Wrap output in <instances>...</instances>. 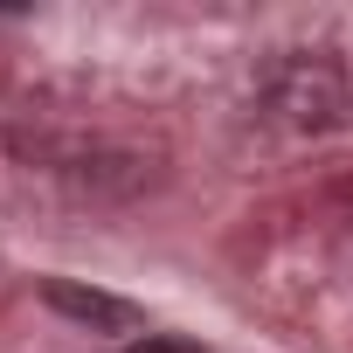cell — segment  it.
<instances>
[{
  "mask_svg": "<svg viewBox=\"0 0 353 353\" xmlns=\"http://www.w3.org/2000/svg\"><path fill=\"white\" fill-rule=\"evenodd\" d=\"M339 104H346L339 63H325V56H284V63L270 70V111H277L284 125L319 132V125L339 118Z\"/></svg>",
  "mask_w": 353,
  "mask_h": 353,
  "instance_id": "1",
  "label": "cell"
},
{
  "mask_svg": "<svg viewBox=\"0 0 353 353\" xmlns=\"http://www.w3.org/2000/svg\"><path fill=\"white\" fill-rule=\"evenodd\" d=\"M42 298L56 305V312H70V319H83V325H111V332H132L139 325V312L125 305V298H104V291H77V284H42Z\"/></svg>",
  "mask_w": 353,
  "mask_h": 353,
  "instance_id": "2",
  "label": "cell"
},
{
  "mask_svg": "<svg viewBox=\"0 0 353 353\" xmlns=\"http://www.w3.org/2000/svg\"><path fill=\"white\" fill-rule=\"evenodd\" d=\"M125 353H188L181 339H139V346H125Z\"/></svg>",
  "mask_w": 353,
  "mask_h": 353,
  "instance_id": "3",
  "label": "cell"
}]
</instances>
